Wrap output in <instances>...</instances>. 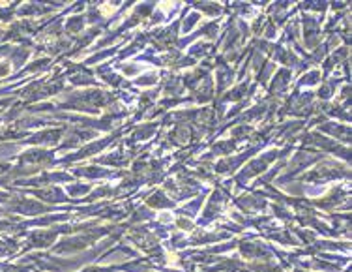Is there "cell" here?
Returning a JSON list of instances; mask_svg holds the SVG:
<instances>
[]
</instances>
